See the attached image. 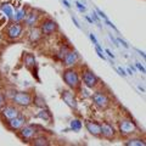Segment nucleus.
<instances>
[{"label": "nucleus", "instance_id": "4c0bfd02", "mask_svg": "<svg viewBox=\"0 0 146 146\" xmlns=\"http://www.w3.org/2000/svg\"><path fill=\"white\" fill-rule=\"evenodd\" d=\"M91 16H93V18H94V20L96 21V22H100V18H99L98 12H93V15H91Z\"/></svg>", "mask_w": 146, "mask_h": 146}, {"label": "nucleus", "instance_id": "6ab92c4d", "mask_svg": "<svg viewBox=\"0 0 146 146\" xmlns=\"http://www.w3.org/2000/svg\"><path fill=\"white\" fill-rule=\"evenodd\" d=\"M0 10H1V12L9 18V20H12V16H13V9H12V6H11L9 3H4V4H1V6H0Z\"/></svg>", "mask_w": 146, "mask_h": 146}, {"label": "nucleus", "instance_id": "f03ea898", "mask_svg": "<svg viewBox=\"0 0 146 146\" xmlns=\"http://www.w3.org/2000/svg\"><path fill=\"white\" fill-rule=\"evenodd\" d=\"M136 130H138V127L130 118H122L118 122V131L123 136L133 135L134 133H136Z\"/></svg>", "mask_w": 146, "mask_h": 146}, {"label": "nucleus", "instance_id": "4468645a", "mask_svg": "<svg viewBox=\"0 0 146 146\" xmlns=\"http://www.w3.org/2000/svg\"><path fill=\"white\" fill-rule=\"evenodd\" d=\"M62 100L63 102H65L67 106H70L71 108H77V100L74 98V95H73L70 90H63L62 91Z\"/></svg>", "mask_w": 146, "mask_h": 146}, {"label": "nucleus", "instance_id": "b1692460", "mask_svg": "<svg viewBox=\"0 0 146 146\" xmlns=\"http://www.w3.org/2000/svg\"><path fill=\"white\" fill-rule=\"evenodd\" d=\"M70 48H68V45H62V46L60 48V50L57 51V54H56V56H57V58L58 60H63V57L66 56V54L70 51Z\"/></svg>", "mask_w": 146, "mask_h": 146}, {"label": "nucleus", "instance_id": "c85d7f7f", "mask_svg": "<svg viewBox=\"0 0 146 146\" xmlns=\"http://www.w3.org/2000/svg\"><path fill=\"white\" fill-rule=\"evenodd\" d=\"M96 12H98V15H99L100 17H101V18H104V20H106V18H108L106 13H105L104 11H101V10H100L99 7H96Z\"/></svg>", "mask_w": 146, "mask_h": 146}, {"label": "nucleus", "instance_id": "2eb2a0df", "mask_svg": "<svg viewBox=\"0 0 146 146\" xmlns=\"http://www.w3.org/2000/svg\"><path fill=\"white\" fill-rule=\"evenodd\" d=\"M85 128L91 135L99 136L101 135V130H100V123L94 122V121H86L85 122Z\"/></svg>", "mask_w": 146, "mask_h": 146}, {"label": "nucleus", "instance_id": "2f4dec72", "mask_svg": "<svg viewBox=\"0 0 146 146\" xmlns=\"http://www.w3.org/2000/svg\"><path fill=\"white\" fill-rule=\"evenodd\" d=\"M117 71H118V73H119L122 77H127V73H125V71L123 70L122 67H117Z\"/></svg>", "mask_w": 146, "mask_h": 146}, {"label": "nucleus", "instance_id": "a211bd4d", "mask_svg": "<svg viewBox=\"0 0 146 146\" xmlns=\"http://www.w3.org/2000/svg\"><path fill=\"white\" fill-rule=\"evenodd\" d=\"M31 141H32V145H34V146H48L50 144L49 139L44 135H40V136L36 135L35 138H33Z\"/></svg>", "mask_w": 146, "mask_h": 146}, {"label": "nucleus", "instance_id": "9d476101", "mask_svg": "<svg viewBox=\"0 0 146 146\" xmlns=\"http://www.w3.org/2000/svg\"><path fill=\"white\" fill-rule=\"evenodd\" d=\"M79 60V54L76 51V50H70L66 56L63 57V65H65V67L67 68H71V67H74L77 65V62H78Z\"/></svg>", "mask_w": 146, "mask_h": 146}, {"label": "nucleus", "instance_id": "393cba45", "mask_svg": "<svg viewBox=\"0 0 146 146\" xmlns=\"http://www.w3.org/2000/svg\"><path fill=\"white\" fill-rule=\"evenodd\" d=\"M95 50H96V54H98V56H99L100 58H102V60H106V56H105V51H104V49L100 46V44L95 45Z\"/></svg>", "mask_w": 146, "mask_h": 146}, {"label": "nucleus", "instance_id": "a19ab883", "mask_svg": "<svg viewBox=\"0 0 146 146\" xmlns=\"http://www.w3.org/2000/svg\"><path fill=\"white\" fill-rule=\"evenodd\" d=\"M135 50H136V51H138V52H139V54H140V55H141V56H143V57H144V58H145V54H144V52H143V51H140V50H139V49H135Z\"/></svg>", "mask_w": 146, "mask_h": 146}, {"label": "nucleus", "instance_id": "1a4fd4ad", "mask_svg": "<svg viewBox=\"0 0 146 146\" xmlns=\"http://www.w3.org/2000/svg\"><path fill=\"white\" fill-rule=\"evenodd\" d=\"M39 29L42 32V34H44V35H51L52 33L56 32L57 25H56V22L52 20H45L40 23Z\"/></svg>", "mask_w": 146, "mask_h": 146}, {"label": "nucleus", "instance_id": "ddd939ff", "mask_svg": "<svg viewBox=\"0 0 146 146\" xmlns=\"http://www.w3.org/2000/svg\"><path fill=\"white\" fill-rule=\"evenodd\" d=\"M100 130H101V135L106 139H112L115 138V134H116V130L115 128L112 127V124H110L108 122H102L100 124Z\"/></svg>", "mask_w": 146, "mask_h": 146}, {"label": "nucleus", "instance_id": "bb28decb", "mask_svg": "<svg viewBox=\"0 0 146 146\" xmlns=\"http://www.w3.org/2000/svg\"><path fill=\"white\" fill-rule=\"evenodd\" d=\"M5 105H6V98L3 93H0V110L5 106Z\"/></svg>", "mask_w": 146, "mask_h": 146}, {"label": "nucleus", "instance_id": "aec40b11", "mask_svg": "<svg viewBox=\"0 0 146 146\" xmlns=\"http://www.w3.org/2000/svg\"><path fill=\"white\" fill-rule=\"evenodd\" d=\"M125 146H145L146 143L144 139H140V138H131V139H128L125 143Z\"/></svg>", "mask_w": 146, "mask_h": 146}, {"label": "nucleus", "instance_id": "c9c22d12", "mask_svg": "<svg viewBox=\"0 0 146 146\" xmlns=\"http://www.w3.org/2000/svg\"><path fill=\"white\" fill-rule=\"evenodd\" d=\"M72 21H73V23L76 25L77 28H80V25H79V22L77 21V18H76V17H73V16H72Z\"/></svg>", "mask_w": 146, "mask_h": 146}, {"label": "nucleus", "instance_id": "5701e85b", "mask_svg": "<svg viewBox=\"0 0 146 146\" xmlns=\"http://www.w3.org/2000/svg\"><path fill=\"white\" fill-rule=\"evenodd\" d=\"M82 127H83V123L78 118H74V119L71 121V129L73 131H79L82 129Z\"/></svg>", "mask_w": 146, "mask_h": 146}, {"label": "nucleus", "instance_id": "cd10ccee", "mask_svg": "<svg viewBox=\"0 0 146 146\" xmlns=\"http://www.w3.org/2000/svg\"><path fill=\"white\" fill-rule=\"evenodd\" d=\"M76 6H77V9H78L80 12H85V11H86V7H85L80 1H76Z\"/></svg>", "mask_w": 146, "mask_h": 146}, {"label": "nucleus", "instance_id": "f8f14e48", "mask_svg": "<svg viewBox=\"0 0 146 146\" xmlns=\"http://www.w3.org/2000/svg\"><path fill=\"white\" fill-rule=\"evenodd\" d=\"M39 20H40V15L39 12L36 10H31L29 12H27L26 15V18H25V25L27 27H29V28H32V27H35L36 25L39 23Z\"/></svg>", "mask_w": 146, "mask_h": 146}, {"label": "nucleus", "instance_id": "39448f33", "mask_svg": "<svg viewBox=\"0 0 146 146\" xmlns=\"http://www.w3.org/2000/svg\"><path fill=\"white\" fill-rule=\"evenodd\" d=\"M23 29H25V27L22 23H20V22H12V23H10L7 26V28L5 31V34H6V36L9 39L16 40V39L22 36V34H23Z\"/></svg>", "mask_w": 146, "mask_h": 146}, {"label": "nucleus", "instance_id": "0eeeda50", "mask_svg": "<svg viewBox=\"0 0 146 146\" xmlns=\"http://www.w3.org/2000/svg\"><path fill=\"white\" fill-rule=\"evenodd\" d=\"M38 135V127L32 125V124H25L20 129V136L25 141H31L33 138Z\"/></svg>", "mask_w": 146, "mask_h": 146}, {"label": "nucleus", "instance_id": "58836bf2", "mask_svg": "<svg viewBox=\"0 0 146 146\" xmlns=\"http://www.w3.org/2000/svg\"><path fill=\"white\" fill-rule=\"evenodd\" d=\"M84 17H85V20H86V21H88V22H89V23H93V18H91L90 16H88V15H85Z\"/></svg>", "mask_w": 146, "mask_h": 146}, {"label": "nucleus", "instance_id": "7ed1b4c3", "mask_svg": "<svg viewBox=\"0 0 146 146\" xmlns=\"http://www.w3.org/2000/svg\"><path fill=\"white\" fill-rule=\"evenodd\" d=\"M11 101L16 106L28 107L32 104V101H33V99H32V95L29 93H27V91H17V93H13Z\"/></svg>", "mask_w": 146, "mask_h": 146}, {"label": "nucleus", "instance_id": "ea45409f", "mask_svg": "<svg viewBox=\"0 0 146 146\" xmlns=\"http://www.w3.org/2000/svg\"><path fill=\"white\" fill-rule=\"evenodd\" d=\"M127 72H128V74H133V70H131V68H127Z\"/></svg>", "mask_w": 146, "mask_h": 146}, {"label": "nucleus", "instance_id": "7c9ffc66", "mask_svg": "<svg viewBox=\"0 0 146 146\" xmlns=\"http://www.w3.org/2000/svg\"><path fill=\"white\" fill-rule=\"evenodd\" d=\"M135 66H136V68H138L139 71H141V73H145V72H146V71H145V67H144L143 65H141V63L136 62V63H135Z\"/></svg>", "mask_w": 146, "mask_h": 146}, {"label": "nucleus", "instance_id": "f3484780", "mask_svg": "<svg viewBox=\"0 0 146 146\" xmlns=\"http://www.w3.org/2000/svg\"><path fill=\"white\" fill-rule=\"evenodd\" d=\"M26 15H27V10L26 9H20V10H16L15 12H13V16H12V22H20V23H22V22L25 21L26 18Z\"/></svg>", "mask_w": 146, "mask_h": 146}, {"label": "nucleus", "instance_id": "412c9836", "mask_svg": "<svg viewBox=\"0 0 146 146\" xmlns=\"http://www.w3.org/2000/svg\"><path fill=\"white\" fill-rule=\"evenodd\" d=\"M35 117L39 118V119H42V121H44V122H49L50 119H51V115H50V112L48 111V110H44V108L40 110V111L35 115Z\"/></svg>", "mask_w": 146, "mask_h": 146}, {"label": "nucleus", "instance_id": "6e6552de", "mask_svg": "<svg viewBox=\"0 0 146 146\" xmlns=\"http://www.w3.org/2000/svg\"><path fill=\"white\" fill-rule=\"evenodd\" d=\"M20 115V110L16 107V105H5L1 110H0V116L3 119L9 121L11 118Z\"/></svg>", "mask_w": 146, "mask_h": 146}, {"label": "nucleus", "instance_id": "f704fd0d", "mask_svg": "<svg viewBox=\"0 0 146 146\" xmlns=\"http://www.w3.org/2000/svg\"><path fill=\"white\" fill-rule=\"evenodd\" d=\"M118 43H121L122 45H123V46H124L125 49H128V48H129V45H128L125 42H124V40H123V39H121V38H118Z\"/></svg>", "mask_w": 146, "mask_h": 146}, {"label": "nucleus", "instance_id": "dca6fc26", "mask_svg": "<svg viewBox=\"0 0 146 146\" xmlns=\"http://www.w3.org/2000/svg\"><path fill=\"white\" fill-rule=\"evenodd\" d=\"M42 32H40L39 28H35V27H32L31 31H29V33H28V39H29V42L32 43H36V42H39L40 38H42Z\"/></svg>", "mask_w": 146, "mask_h": 146}, {"label": "nucleus", "instance_id": "a878e982", "mask_svg": "<svg viewBox=\"0 0 146 146\" xmlns=\"http://www.w3.org/2000/svg\"><path fill=\"white\" fill-rule=\"evenodd\" d=\"M34 102H35L36 106H40V107H44V106H45V101H44V99L39 98V96L34 99Z\"/></svg>", "mask_w": 146, "mask_h": 146}, {"label": "nucleus", "instance_id": "9b49d317", "mask_svg": "<svg viewBox=\"0 0 146 146\" xmlns=\"http://www.w3.org/2000/svg\"><path fill=\"white\" fill-rule=\"evenodd\" d=\"M6 124L11 130H20L26 124V117L22 115H18L16 117L11 118V119L6 121Z\"/></svg>", "mask_w": 146, "mask_h": 146}, {"label": "nucleus", "instance_id": "c756f323", "mask_svg": "<svg viewBox=\"0 0 146 146\" xmlns=\"http://www.w3.org/2000/svg\"><path fill=\"white\" fill-rule=\"evenodd\" d=\"M89 38L91 39V42H93V44H94V45H98V44H99L98 39H96V36H95L93 33H90V34H89Z\"/></svg>", "mask_w": 146, "mask_h": 146}, {"label": "nucleus", "instance_id": "4be33fe9", "mask_svg": "<svg viewBox=\"0 0 146 146\" xmlns=\"http://www.w3.org/2000/svg\"><path fill=\"white\" fill-rule=\"evenodd\" d=\"M23 62L27 67H33L35 65V57L32 54H26L23 56Z\"/></svg>", "mask_w": 146, "mask_h": 146}, {"label": "nucleus", "instance_id": "72a5a7b5", "mask_svg": "<svg viewBox=\"0 0 146 146\" xmlns=\"http://www.w3.org/2000/svg\"><path fill=\"white\" fill-rule=\"evenodd\" d=\"M104 51L106 52V54H107V55H108V56L111 57V58H115V54H113V52H112V51H111V50H110V49H105Z\"/></svg>", "mask_w": 146, "mask_h": 146}, {"label": "nucleus", "instance_id": "423d86ee", "mask_svg": "<svg viewBox=\"0 0 146 146\" xmlns=\"http://www.w3.org/2000/svg\"><path fill=\"white\" fill-rule=\"evenodd\" d=\"M82 79H83V84L85 85V88L93 89L99 84V78L93 71L90 70H84L82 73Z\"/></svg>", "mask_w": 146, "mask_h": 146}, {"label": "nucleus", "instance_id": "e433bc0d", "mask_svg": "<svg viewBox=\"0 0 146 146\" xmlns=\"http://www.w3.org/2000/svg\"><path fill=\"white\" fill-rule=\"evenodd\" d=\"M61 1H62V4H63V5H65L67 9H71V7H72V5H71V4L67 1V0H61Z\"/></svg>", "mask_w": 146, "mask_h": 146}, {"label": "nucleus", "instance_id": "f257e3e1", "mask_svg": "<svg viewBox=\"0 0 146 146\" xmlns=\"http://www.w3.org/2000/svg\"><path fill=\"white\" fill-rule=\"evenodd\" d=\"M63 82L66 83V85L71 89H78L80 86V77L79 73L76 70H73V67L67 68V70L63 72Z\"/></svg>", "mask_w": 146, "mask_h": 146}, {"label": "nucleus", "instance_id": "20e7f679", "mask_svg": "<svg viewBox=\"0 0 146 146\" xmlns=\"http://www.w3.org/2000/svg\"><path fill=\"white\" fill-rule=\"evenodd\" d=\"M90 98H91V100H93V104L98 108L105 110V108L108 107V105H110V98L107 96L106 93H104V91H101V90L95 91V93H93V94L90 95Z\"/></svg>", "mask_w": 146, "mask_h": 146}, {"label": "nucleus", "instance_id": "473e14b6", "mask_svg": "<svg viewBox=\"0 0 146 146\" xmlns=\"http://www.w3.org/2000/svg\"><path fill=\"white\" fill-rule=\"evenodd\" d=\"M80 93H82V96H83V98H90V95H91V94H89L85 89H82Z\"/></svg>", "mask_w": 146, "mask_h": 146}]
</instances>
